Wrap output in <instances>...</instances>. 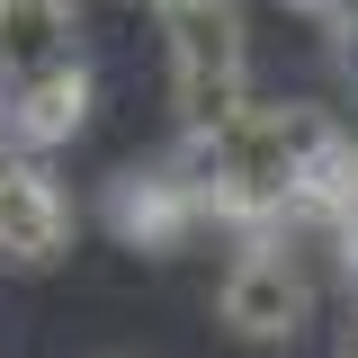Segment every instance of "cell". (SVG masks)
I'll return each instance as SVG.
<instances>
[{
	"mask_svg": "<svg viewBox=\"0 0 358 358\" xmlns=\"http://www.w3.org/2000/svg\"><path fill=\"white\" fill-rule=\"evenodd\" d=\"M152 9H179V0H152Z\"/></svg>",
	"mask_w": 358,
	"mask_h": 358,
	"instance_id": "7",
	"label": "cell"
},
{
	"mask_svg": "<svg viewBox=\"0 0 358 358\" xmlns=\"http://www.w3.org/2000/svg\"><path fill=\"white\" fill-rule=\"evenodd\" d=\"M63 242H72V206H63V188L36 171V152H0V260L45 268Z\"/></svg>",
	"mask_w": 358,
	"mask_h": 358,
	"instance_id": "3",
	"label": "cell"
},
{
	"mask_svg": "<svg viewBox=\"0 0 358 358\" xmlns=\"http://www.w3.org/2000/svg\"><path fill=\"white\" fill-rule=\"evenodd\" d=\"M81 126H90V63H81V54H63V63H45V72H27V81H9L0 134H18V152L72 143Z\"/></svg>",
	"mask_w": 358,
	"mask_h": 358,
	"instance_id": "4",
	"label": "cell"
},
{
	"mask_svg": "<svg viewBox=\"0 0 358 358\" xmlns=\"http://www.w3.org/2000/svg\"><path fill=\"white\" fill-rule=\"evenodd\" d=\"M171 27V108L188 134H215L251 108V36L233 0H179L162 9Z\"/></svg>",
	"mask_w": 358,
	"mask_h": 358,
	"instance_id": "1",
	"label": "cell"
},
{
	"mask_svg": "<svg viewBox=\"0 0 358 358\" xmlns=\"http://www.w3.org/2000/svg\"><path fill=\"white\" fill-rule=\"evenodd\" d=\"M224 322H233V331H242V341H296V331H305V268L287 260V251H278V242H260V251H242V260L224 268Z\"/></svg>",
	"mask_w": 358,
	"mask_h": 358,
	"instance_id": "2",
	"label": "cell"
},
{
	"mask_svg": "<svg viewBox=\"0 0 358 358\" xmlns=\"http://www.w3.org/2000/svg\"><path fill=\"white\" fill-rule=\"evenodd\" d=\"M197 215H206L197 179H126V188H117V233L143 242V251H171Z\"/></svg>",
	"mask_w": 358,
	"mask_h": 358,
	"instance_id": "6",
	"label": "cell"
},
{
	"mask_svg": "<svg viewBox=\"0 0 358 358\" xmlns=\"http://www.w3.org/2000/svg\"><path fill=\"white\" fill-rule=\"evenodd\" d=\"M81 36L72 0H0V81H27L45 63H63Z\"/></svg>",
	"mask_w": 358,
	"mask_h": 358,
	"instance_id": "5",
	"label": "cell"
}]
</instances>
